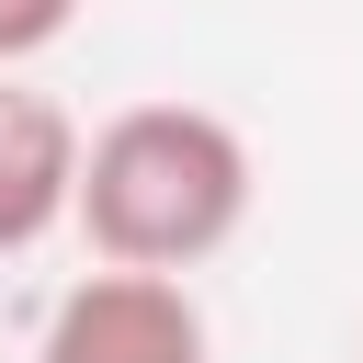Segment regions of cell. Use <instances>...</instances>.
<instances>
[{
    "label": "cell",
    "mask_w": 363,
    "mask_h": 363,
    "mask_svg": "<svg viewBox=\"0 0 363 363\" xmlns=\"http://www.w3.org/2000/svg\"><path fill=\"white\" fill-rule=\"evenodd\" d=\"M250 136L204 102H125L102 136H79V182L68 216L91 238V261L113 272H193L250 227Z\"/></svg>",
    "instance_id": "obj_1"
},
{
    "label": "cell",
    "mask_w": 363,
    "mask_h": 363,
    "mask_svg": "<svg viewBox=\"0 0 363 363\" xmlns=\"http://www.w3.org/2000/svg\"><path fill=\"white\" fill-rule=\"evenodd\" d=\"M34 363H216L204 306L182 272H79L34 340Z\"/></svg>",
    "instance_id": "obj_2"
},
{
    "label": "cell",
    "mask_w": 363,
    "mask_h": 363,
    "mask_svg": "<svg viewBox=\"0 0 363 363\" xmlns=\"http://www.w3.org/2000/svg\"><path fill=\"white\" fill-rule=\"evenodd\" d=\"M68 182H79V113L23 68H0V261L68 227Z\"/></svg>",
    "instance_id": "obj_3"
},
{
    "label": "cell",
    "mask_w": 363,
    "mask_h": 363,
    "mask_svg": "<svg viewBox=\"0 0 363 363\" xmlns=\"http://www.w3.org/2000/svg\"><path fill=\"white\" fill-rule=\"evenodd\" d=\"M79 23V0H0V68H23V57H45L57 34Z\"/></svg>",
    "instance_id": "obj_4"
}]
</instances>
